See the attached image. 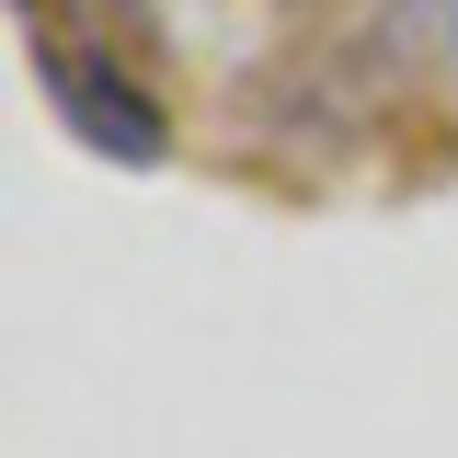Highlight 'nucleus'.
I'll return each mask as SVG.
<instances>
[{"instance_id":"f257e3e1","label":"nucleus","mask_w":458,"mask_h":458,"mask_svg":"<svg viewBox=\"0 0 458 458\" xmlns=\"http://www.w3.org/2000/svg\"><path fill=\"white\" fill-rule=\"evenodd\" d=\"M35 69H47V92H57V114H69V138H92L104 161H161V149H172L161 104H149L126 69H104V57H47V47H35Z\"/></svg>"}]
</instances>
